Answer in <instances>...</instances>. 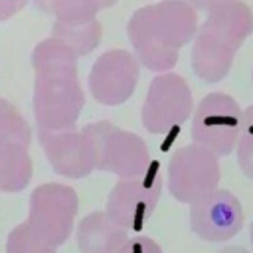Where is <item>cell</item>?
Returning <instances> with one entry per match:
<instances>
[{"mask_svg": "<svg viewBox=\"0 0 253 253\" xmlns=\"http://www.w3.org/2000/svg\"><path fill=\"white\" fill-rule=\"evenodd\" d=\"M81 134L97 170L113 172L119 178H136L152 166L146 142L138 134L123 130L109 121L91 123Z\"/></svg>", "mask_w": 253, "mask_h": 253, "instance_id": "cell-1", "label": "cell"}, {"mask_svg": "<svg viewBox=\"0 0 253 253\" xmlns=\"http://www.w3.org/2000/svg\"><path fill=\"white\" fill-rule=\"evenodd\" d=\"M243 111L237 101L227 93H210L206 95L196 111L192 121V140L215 156H227L237 148L241 134Z\"/></svg>", "mask_w": 253, "mask_h": 253, "instance_id": "cell-2", "label": "cell"}, {"mask_svg": "<svg viewBox=\"0 0 253 253\" xmlns=\"http://www.w3.org/2000/svg\"><path fill=\"white\" fill-rule=\"evenodd\" d=\"M85 97L77 73H36L34 113L43 130H71Z\"/></svg>", "mask_w": 253, "mask_h": 253, "instance_id": "cell-3", "label": "cell"}, {"mask_svg": "<svg viewBox=\"0 0 253 253\" xmlns=\"http://www.w3.org/2000/svg\"><path fill=\"white\" fill-rule=\"evenodd\" d=\"M219 178V156L196 142L174 150L170 156L168 190L182 204L192 206L200 198L217 190Z\"/></svg>", "mask_w": 253, "mask_h": 253, "instance_id": "cell-4", "label": "cell"}, {"mask_svg": "<svg viewBox=\"0 0 253 253\" xmlns=\"http://www.w3.org/2000/svg\"><path fill=\"white\" fill-rule=\"evenodd\" d=\"M194 99L186 79L178 73H160L150 81L140 109L142 125L148 132L164 134L178 128L192 115Z\"/></svg>", "mask_w": 253, "mask_h": 253, "instance_id": "cell-5", "label": "cell"}, {"mask_svg": "<svg viewBox=\"0 0 253 253\" xmlns=\"http://www.w3.org/2000/svg\"><path fill=\"white\" fill-rule=\"evenodd\" d=\"M162 192L158 164L136 178H121L107 198L105 213L125 229L138 231L152 215Z\"/></svg>", "mask_w": 253, "mask_h": 253, "instance_id": "cell-6", "label": "cell"}, {"mask_svg": "<svg viewBox=\"0 0 253 253\" xmlns=\"http://www.w3.org/2000/svg\"><path fill=\"white\" fill-rule=\"evenodd\" d=\"M77 213V194L65 184H42L30 196L28 223L45 235L51 243L61 245L71 229Z\"/></svg>", "mask_w": 253, "mask_h": 253, "instance_id": "cell-7", "label": "cell"}, {"mask_svg": "<svg viewBox=\"0 0 253 253\" xmlns=\"http://www.w3.org/2000/svg\"><path fill=\"white\" fill-rule=\"evenodd\" d=\"M140 61L125 49L105 51L91 67L89 91L101 105L115 107L125 103L138 83Z\"/></svg>", "mask_w": 253, "mask_h": 253, "instance_id": "cell-8", "label": "cell"}, {"mask_svg": "<svg viewBox=\"0 0 253 253\" xmlns=\"http://www.w3.org/2000/svg\"><path fill=\"white\" fill-rule=\"evenodd\" d=\"M190 227L206 241H227L243 227L241 202L229 190H213L190 206Z\"/></svg>", "mask_w": 253, "mask_h": 253, "instance_id": "cell-9", "label": "cell"}, {"mask_svg": "<svg viewBox=\"0 0 253 253\" xmlns=\"http://www.w3.org/2000/svg\"><path fill=\"white\" fill-rule=\"evenodd\" d=\"M128 40L134 47L136 59L150 71L168 73L178 63V49L170 47L156 32L150 16V6L138 8L126 26Z\"/></svg>", "mask_w": 253, "mask_h": 253, "instance_id": "cell-10", "label": "cell"}, {"mask_svg": "<svg viewBox=\"0 0 253 253\" xmlns=\"http://www.w3.org/2000/svg\"><path fill=\"white\" fill-rule=\"evenodd\" d=\"M38 136L49 164L57 174L65 178H83L93 170L91 152L81 132L40 128Z\"/></svg>", "mask_w": 253, "mask_h": 253, "instance_id": "cell-11", "label": "cell"}, {"mask_svg": "<svg viewBox=\"0 0 253 253\" xmlns=\"http://www.w3.org/2000/svg\"><path fill=\"white\" fill-rule=\"evenodd\" d=\"M200 30L237 51L253 34V10L243 0H219L208 10Z\"/></svg>", "mask_w": 253, "mask_h": 253, "instance_id": "cell-12", "label": "cell"}, {"mask_svg": "<svg viewBox=\"0 0 253 253\" xmlns=\"http://www.w3.org/2000/svg\"><path fill=\"white\" fill-rule=\"evenodd\" d=\"M150 16L160 38L174 49H180L198 36V14L188 0H162L150 4Z\"/></svg>", "mask_w": 253, "mask_h": 253, "instance_id": "cell-13", "label": "cell"}, {"mask_svg": "<svg viewBox=\"0 0 253 253\" xmlns=\"http://www.w3.org/2000/svg\"><path fill=\"white\" fill-rule=\"evenodd\" d=\"M128 241V229L113 221L105 211L87 213L77 227V247L81 253H121Z\"/></svg>", "mask_w": 253, "mask_h": 253, "instance_id": "cell-14", "label": "cell"}, {"mask_svg": "<svg viewBox=\"0 0 253 253\" xmlns=\"http://www.w3.org/2000/svg\"><path fill=\"white\" fill-rule=\"evenodd\" d=\"M233 57H235L233 47L206 34L204 30H198V36L194 38V45H192V69L200 79L208 83L221 81L229 73L233 65Z\"/></svg>", "mask_w": 253, "mask_h": 253, "instance_id": "cell-15", "label": "cell"}, {"mask_svg": "<svg viewBox=\"0 0 253 253\" xmlns=\"http://www.w3.org/2000/svg\"><path fill=\"white\" fill-rule=\"evenodd\" d=\"M32 178V160L28 146L0 136V190L20 192Z\"/></svg>", "mask_w": 253, "mask_h": 253, "instance_id": "cell-16", "label": "cell"}, {"mask_svg": "<svg viewBox=\"0 0 253 253\" xmlns=\"http://www.w3.org/2000/svg\"><path fill=\"white\" fill-rule=\"evenodd\" d=\"M36 73H77V55L57 38L42 40L32 51Z\"/></svg>", "mask_w": 253, "mask_h": 253, "instance_id": "cell-17", "label": "cell"}, {"mask_svg": "<svg viewBox=\"0 0 253 253\" xmlns=\"http://www.w3.org/2000/svg\"><path fill=\"white\" fill-rule=\"evenodd\" d=\"M53 38H57L65 45H69L75 51L77 57L87 55L101 42V24L97 20L83 22V24H67V22H57L55 20Z\"/></svg>", "mask_w": 253, "mask_h": 253, "instance_id": "cell-18", "label": "cell"}, {"mask_svg": "<svg viewBox=\"0 0 253 253\" xmlns=\"http://www.w3.org/2000/svg\"><path fill=\"white\" fill-rule=\"evenodd\" d=\"M57 245L45 235L34 229L28 221H22L8 233L6 253H55Z\"/></svg>", "mask_w": 253, "mask_h": 253, "instance_id": "cell-19", "label": "cell"}, {"mask_svg": "<svg viewBox=\"0 0 253 253\" xmlns=\"http://www.w3.org/2000/svg\"><path fill=\"white\" fill-rule=\"evenodd\" d=\"M0 136L16 140L24 146H28L32 140L30 125L26 123L22 113L6 99H0Z\"/></svg>", "mask_w": 253, "mask_h": 253, "instance_id": "cell-20", "label": "cell"}, {"mask_svg": "<svg viewBox=\"0 0 253 253\" xmlns=\"http://www.w3.org/2000/svg\"><path fill=\"white\" fill-rule=\"evenodd\" d=\"M101 10L97 0H55L53 14L57 22L67 24H83L97 20V12Z\"/></svg>", "mask_w": 253, "mask_h": 253, "instance_id": "cell-21", "label": "cell"}, {"mask_svg": "<svg viewBox=\"0 0 253 253\" xmlns=\"http://www.w3.org/2000/svg\"><path fill=\"white\" fill-rule=\"evenodd\" d=\"M237 164L241 168V172L253 180V140H247V138H241L239 136V142H237Z\"/></svg>", "mask_w": 253, "mask_h": 253, "instance_id": "cell-22", "label": "cell"}, {"mask_svg": "<svg viewBox=\"0 0 253 253\" xmlns=\"http://www.w3.org/2000/svg\"><path fill=\"white\" fill-rule=\"evenodd\" d=\"M121 253H162V249L154 239H150L146 235H136L126 241V245L121 249Z\"/></svg>", "mask_w": 253, "mask_h": 253, "instance_id": "cell-23", "label": "cell"}, {"mask_svg": "<svg viewBox=\"0 0 253 253\" xmlns=\"http://www.w3.org/2000/svg\"><path fill=\"white\" fill-rule=\"evenodd\" d=\"M26 2L28 0H0V22L18 14L26 6Z\"/></svg>", "mask_w": 253, "mask_h": 253, "instance_id": "cell-24", "label": "cell"}, {"mask_svg": "<svg viewBox=\"0 0 253 253\" xmlns=\"http://www.w3.org/2000/svg\"><path fill=\"white\" fill-rule=\"evenodd\" d=\"M241 138L253 140V105L247 107L243 111V119H241Z\"/></svg>", "mask_w": 253, "mask_h": 253, "instance_id": "cell-25", "label": "cell"}, {"mask_svg": "<svg viewBox=\"0 0 253 253\" xmlns=\"http://www.w3.org/2000/svg\"><path fill=\"white\" fill-rule=\"evenodd\" d=\"M196 10H204V12H208L215 2H219V0H188Z\"/></svg>", "mask_w": 253, "mask_h": 253, "instance_id": "cell-26", "label": "cell"}, {"mask_svg": "<svg viewBox=\"0 0 253 253\" xmlns=\"http://www.w3.org/2000/svg\"><path fill=\"white\" fill-rule=\"evenodd\" d=\"M53 2H55V0H34V4H36L42 12H47V14H53Z\"/></svg>", "mask_w": 253, "mask_h": 253, "instance_id": "cell-27", "label": "cell"}, {"mask_svg": "<svg viewBox=\"0 0 253 253\" xmlns=\"http://www.w3.org/2000/svg\"><path fill=\"white\" fill-rule=\"evenodd\" d=\"M219 253H249V251L243 249V247H225V249H221Z\"/></svg>", "mask_w": 253, "mask_h": 253, "instance_id": "cell-28", "label": "cell"}, {"mask_svg": "<svg viewBox=\"0 0 253 253\" xmlns=\"http://www.w3.org/2000/svg\"><path fill=\"white\" fill-rule=\"evenodd\" d=\"M97 2H99L101 10H103V8H109V6H113V4L117 2V0H97Z\"/></svg>", "mask_w": 253, "mask_h": 253, "instance_id": "cell-29", "label": "cell"}, {"mask_svg": "<svg viewBox=\"0 0 253 253\" xmlns=\"http://www.w3.org/2000/svg\"><path fill=\"white\" fill-rule=\"evenodd\" d=\"M249 239H251V243H253V223H251V229H249Z\"/></svg>", "mask_w": 253, "mask_h": 253, "instance_id": "cell-30", "label": "cell"}, {"mask_svg": "<svg viewBox=\"0 0 253 253\" xmlns=\"http://www.w3.org/2000/svg\"><path fill=\"white\" fill-rule=\"evenodd\" d=\"M251 79H253V71H251Z\"/></svg>", "mask_w": 253, "mask_h": 253, "instance_id": "cell-31", "label": "cell"}]
</instances>
